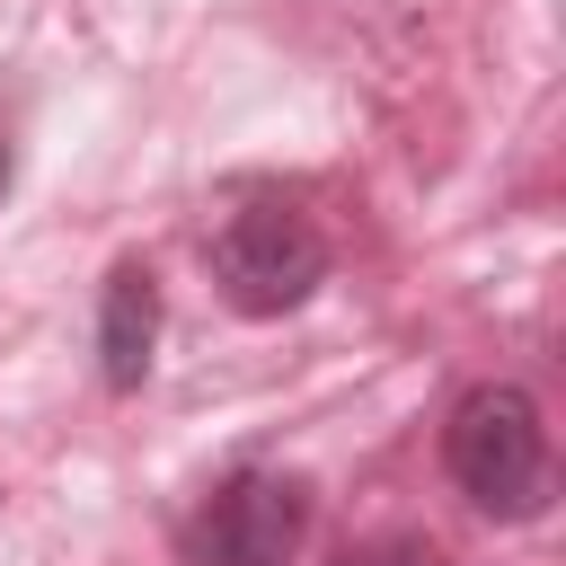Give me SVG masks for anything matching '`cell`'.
<instances>
[{"label":"cell","instance_id":"3","mask_svg":"<svg viewBox=\"0 0 566 566\" xmlns=\"http://www.w3.org/2000/svg\"><path fill=\"white\" fill-rule=\"evenodd\" d=\"M301 539H310V486L283 469H239L177 522L186 566H292Z\"/></svg>","mask_w":566,"mask_h":566},{"label":"cell","instance_id":"5","mask_svg":"<svg viewBox=\"0 0 566 566\" xmlns=\"http://www.w3.org/2000/svg\"><path fill=\"white\" fill-rule=\"evenodd\" d=\"M336 566H442V548H433V539H407V531H389V539H363V548H345Z\"/></svg>","mask_w":566,"mask_h":566},{"label":"cell","instance_id":"1","mask_svg":"<svg viewBox=\"0 0 566 566\" xmlns=\"http://www.w3.org/2000/svg\"><path fill=\"white\" fill-rule=\"evenodd\" d=\"M442 460H451L460 495L495 522H531L548 504V424H539L531 389H513V380H486L451 407Z\"/></svg>","mask_w":566,"mask_h":566},{"label":"cell","instance_id":"2","mask_svg":"<svg viewBox=\"0 0 566 566\" xmlns=\"http://www.w3.org/2000/svg\"><path fill=\"white\" fill-rule=\"evenodd\" d=\"M318 274H327V239H318V221H310L301 203H283V195H256V203H239V212L212 230V283H221V301H230L239 318H283V310H301V301L318 292Z\"/></svg>","mask_w":566,"mask_h":566},{"label":"cell","instance_id":"4","mask_svg":"<svg viewBox=\"0 0 566 566\" xmlns=\"http://www.w3.org/2000/svg\"><path fill=\"white\" fill-rule=\"evenodd\" d=\"M150 345H159V274L142 256H124L106 274V301H97V371H106V389H142Z\"/></svg>","mask_w":566,"mask_h":566}]
</instances>
